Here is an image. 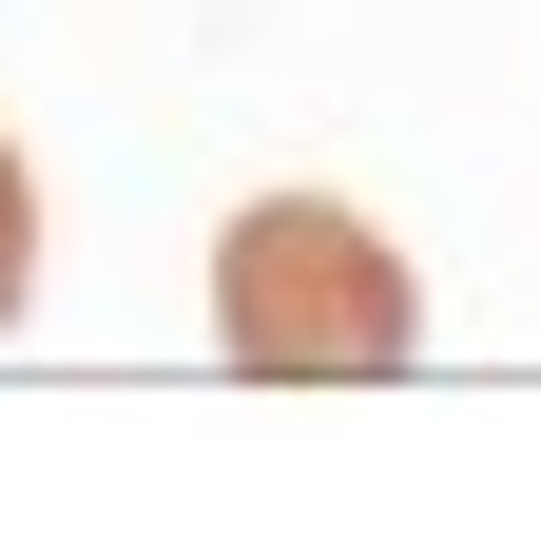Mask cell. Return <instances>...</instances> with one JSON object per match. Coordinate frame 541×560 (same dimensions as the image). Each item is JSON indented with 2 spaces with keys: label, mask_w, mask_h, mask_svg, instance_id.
Returning a JSON list of instances; mask_svg holds the SVG:
<instances>
[{
  "label": "cell",
  "mask_w": 541,
  "mask_h": 560,
  "mask_svg": "<svg viewBox=\"0 0 541 560\" xmlns=\"http://www.w3.org/2000/svg\"><path fill=\"white\" fill-rule=\"evenodd\" d=\"M20 290H39V174H20V136H0V329H20Z\"/></svg>",
  "instance_id": "7a4b0ae2"
},
{
  "label": "cell",
  "mask_w": 541,
  "mask_h": 560,
  "mask_svg": "<svg viewBox=\"0 0 541 560\" xmlns=\"http://www.w3.org/2000/svg\"><path fill=\"white\" fill-rule=\"evenodd\" d=\"M214 348L270 368V387H387L426 310H406V252L368 213H329V194H252L214 232Z\"/></svg>",
  "instance_id": "6da1fadb"
}]
</instances>
